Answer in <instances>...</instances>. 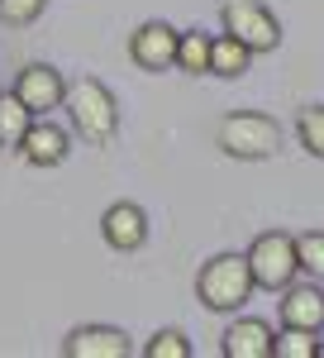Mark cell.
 <instances>
[{"label":"cell","instance_id":"6da1fadb","mask_svg":"<svg viewBox=\"0 0 324 358\" xmlns=\"http://www.w3.org/2000/svg\"><path fill=\"white\" fill-rule=\"evenodd\" d=\"M62 110H67V120H72V129H77L86 143H96V148H105L110 138L119 134V101H115L110 86L96 82V77L67 82Z\"/></svg>","mask_w":324,"mask_h":358},{"label":"cell","instance_id":"7a4b0ae2","mask_svg":"<svg viewBox=\"0 0 324 358\" xmlns=\"http://www.w3.org/2000/svg\"><path fill=\"white\" fill-rule=\"evenodd\" d=\"M253 292H258V282H253V268H248L243 253H215V258L200 268V277H196L200 306H205V310H219V315L248 306Z\"/></svg>","mask_w":324,"mask_h":358},{"label":"cell","instance_id":"3957f363","mask_svg":"<svg viewBox=\"0 0 324 358\" xmlns=\"http://www.w3.org/2000/svg\"><path fill=\"white\" fill-rule=\"evenodd\" d=\"M219 148L229 153V158H239V163H263V158H277V148H281V124L263 110H234L219 120Z\"/></svg>","mask_w":324,"mask_h":358},{"label":"cell","instance_id":"277c9868","mask_svg":"<svg viewBox=\"0 0 324 358\" xmlns=\"http://www.w3.org/2000/svg\"><path fill=\"white\" fill-rule=\"evenodd\" d=\"M248 268H253V282L263 292H286L291 282L300 277V258H296V234L286 229H267L248 244Z\"/></svg>","mask_w":324,"mask_h":358},{"label":"cell","instance_id":"5b68a950","mask_svg":"<svg viewBox=\"0 0 324 358\" xmlns=\"http://www.w3.org/2000/svg\"><path fill=\"white\" fill-rule=\"evenodd\" d=\"M219 20H224V34H234L243 48H253V53H277L281 48V20L272 15L263 0H224Z\"/></svg>","mask_w":324,"mask_h":358},{"label":"cell","instance_id":"8992f818","mask_svg":"<svg viewBox=\"0 0 324 358\" xmlns=\"http://www.w3.org/2000/svg\"><path fill=\"white\" fill-rule=\"evenodd\" d=\"M177 43H182V34L167 24V20H148V24L134 29L129 57H134L143 72H167V67H177Z\"/></svg>","mask_w":324,"mask_h":358},{"label":"cell","instance_id":"52a82bcc","mask_svg":"<svg viewBox=\"0 0 324 358\" xmlns=\"http://www.w3.org/2000/svg\"><path fill=\"white\" fill-rule=\"evenodd\" d=\"M15 96L24 101L34 115H48L62 106V96H67V82H62V72L48 67V62H29L24 72L15 77Z\"/></svg>","mask_w":324,"mask_h":358},{"label":"cell","instance_id":"ba28073f","mask_svg":"<svg viewBox=\"0 0 324 358\" xmlns=\"http://www.w3.org/2000/svg\"><path fill=\"white\" fill-rule=\"evenodd\" d=\"M67 153H72V134H67L62 124H53V120L34 115L24 143H20V158H24L29 167H62Z\"/></svg>","mask_w":324,"mask_h":358},{"label":"cell","instance_id":"9c48e42d","mask_svg":"<svg viewBox=\"0 0 324 358\" xmlns=\"http://www.w3.org/2000/svg\"><path fill=\"white\" fill-rule=\"evenodd\" d=\"M101 234H105V244L115 253H138V248L148 244V215H143V206L115 201L105 215H101Z\"/></svg>","mask_w":324,"mask_h":358},{"label":"cell","instance_id":"30bf717a","mask_svg":"<svg viewBox=\"0 0 324 358\" xmlns=\"http://www.w3.org/2000/svg\"><path fill=\"white\" fill-rule=\"evenodd\" d=\"M281 325H300V330H324V287L310 282H291L281 292Z\"/></svg>","mask_w":324,"mask_h":358},{"label":"cell","instance_id":"8fae6325","mask_svg":"<svg viewBox=\"0 0 324 358\" xmlns=\"http://www.w3.org/2000/svg\"><path fill=\"white\" fill-rule=\"evenodd\" d=\"M67 358H129V339L115 325H81L62 339Z\"/></svg>","mask_w":324,"mask_h":358},{"label":"cell","instance_id":"7c38bea8","mask_svg":"<svg viewBox=\"0 0 324 358\" xmlns=\"http://www.w3.org/2000/svg\"><path fill=\"white\" fill-rule=\"evenodd\" d=\"M272 344H277V330L258 315H239L229 330H224V358H272Z\"/></svg>","mask_w":324,"mask_h":358},{"label":"cell","instance_id":"4fadbf2b","mask_svg":"<svg viewBox=\"0 0 324 358\" xmlns=\"http://www.w3.org/2000/svg\"><path fill=\"white\" fill-rule=\"evenodd\" d=\"M248 62H253V48H243L234 34H219L210 38V77H243L248 72Z\"/></svg>","mask_w":324,"mask_h":358},{"label":"cell","instance_id":"5bb4252c","mask_svg":"<svg viewBox=\"0 0 324 358\" xmlns=\"http://www.w3.org/2000/svg\"><path fill=\"white\" fill-rule=\"evenodd\" d=\"M29 124H34V110H29L15 91H0V148H20Z\"/></svg>","mask_w":324,"mask_h":358},{"label":"cell","instance_id":"9a60e30c","mask_svg":"<svg viewBox=\"0 0 324 358\" xmlns=\"http://www.w3.org/2000/svg\"><path fill=\"white\" fill-rule=\"evenodd\" d=\"M277 358H320V330H300V325H281L277 330V344H272Z\"/></svg>","mask_w":324,"mask_h":358},{"label":"cell","instance_id":"2e32d148","mask_svg":"<svg viewBox=\"0 0 324 358\" xmlns=\"http://www.w3.org/2000/svg\"><path fill=\"white\" fill-rule=\"evenodd\" d=\"M177 67L191 72V77L210 72V34H200V29L182 34V43H177Z\"/></svg>","mask_w":324,"mask_h":358},{"label":"cell","instance_id":"e0dca14e","mask_svg":"<svg viewBox=\"0 0 324 358\" xmlns=\"http://www.w3.org/2000/svg\"><path fill=\"white\" fill-rule=\"evenodd\" d=\"M296 138L310 158H324V106H305L296 115Z\"/></svg>","mask_w":324,"mask_h":358},{"label":"cell","instance_id":"ac0fdd59","mask_svg":"<svg viewBox=\"0 0 324 358\" xmlns=\"http://www.w3.org/2000/svg\"><path fill=\"white\" fill-rule=\"evenodd\" d=\"M296 258H300V273H310L315 282H324V229L296 234Z\"/></svg>","mask_w":324,"mask_h":358},{"label":"cell","instance_id":"d6986e66","mask_svg":"<svg viewBox=\"0 0 324 358\" xmlns=\"http://www.w3.org/2000/svg\"><path fill=\"white\" fill-rule=\"evenodd\" d=\"M48 0H0V24L10 29H29L34 20H43Z\"/></svg>","mask_w":324,"mask_h":358},{"label":"cell","instance_id":"ffe728a7","mask_svg":"<svg viewBox=\"0 0 324 358\" xmlns=\"http://www.w3.org/2000/svg\"><path fill=\"white\" fill-rule=\"evenodd\" d=\"M143 358H191V339L182 330H158L143 344Z\"/></svg>","mask_w":324,"mask_h":358}]
</instances>
